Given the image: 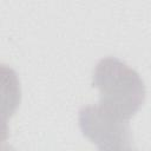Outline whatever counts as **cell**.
I'll return each mask as SVG.
<instances>
[{
    "label": "cell",
    "instance_id": "obj_1",
    "mask_svg": "<svg viewBox=\"0 0 151 151\" xmlns=\"http://www.w3.org/2000/svg\"><path fill=\"white\" fill-rule=\"evenodd\" d=\"M93 86L99 90V106L129 120L145 99V86L139 74L114 57L103 58L93 72Z\"/></svg>",
    "mask_w": 151,
    "mask_h": 151
},
{
    "label": "cell",
    "instance_id": "obj_2",
    "mask_svg": "<svg viewBox=\"0 0 151 151\" xmlns=\"http://www.w3.org/2000/svg\"><path fill=\"white\" fill-rule=\"evenodd\" d=\"M79 126L98 151H133L129 120L109 113L99 105L80 110Z\"/></svg>",
    "mask_w": 151,
    "mask_h": 151
}]
</instances>
